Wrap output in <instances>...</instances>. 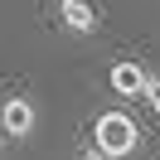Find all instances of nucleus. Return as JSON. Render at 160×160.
<instances>
[{
    "label": "nucleus",
    "instance_id": "1",
    "mask_svg": "<svg viewBox=\"0 0 160 160\" xmlns=\"http://www.w3.org/2000/svg\"><path fill=\"white\" fill-rule=\"evenodd\" d=\"M92 146H97L102 155L121 160V155H131V150L141 146V131H136V121H131L126 112H102V117L92 121Z\"/></svg>",
    "mask_w": 160,
    "mask_h": 160
},
{
    "label": "nucleus",
    "instance_id": "2",
    "mask_svg": "<svg viewBox=\"0 0 160 160\" xmlns=\"http://www.w3.org/2000/svg\"><path fill=\"white\" fill-rule=\"evenodd\" d=\"M34 126H39V112H34L29 97H5L0 102V131L5 136L24 141V136H34Z\"/></svg>",
    "mask_w": 160,
    "mask_h": 160
},
{
    "label": "nucleus",
    "instance_id": "3",
    "mask_svg": "<svg viewBox=\"0 0 160 160\" xmlns=\"http://www.w3.org/2000/svg\"><path fill=\"white\" fill-rule=\"evenodd\" d=\"M146 78H150V73L141 68L136 58H117V63H112V73H107V82H112L117 97H141V92H146Z\"/></svg>",
    "mask_w": 160,
    "mask_h": 160
},
{
    "label": "nucleus",
    "instance_id": "4",
    "mask_svg": "<svg viewBox=\"0 0 160 160\" xmlns=\"http://www.w3.org/2000/svg\"><path fill=\"white\" fill-rule=\"evenodd\" d=\"M58 24H63L68 34H92V29H97L92 0H58Z\"/></svg>",
    "mask_w": 160,
    "mask_h": 160
},
{
    "label": "nucleus",
    "instance_id": "5",
    "mask_svg": "<svg viewBox=\"0 0 160 160\" xmlns=\"http://www.w3.org/2000/svg\"><path fill=\"white\" fill-rule=\"evenodd\" d=\"M141 97H146V102H150V112L160 117V78H146V92H141Z\"/></svg>",
    "mask_w": 160,
    "mask_h": 160
},
{
    "label": "nucleus",
    "instance_id": "6",
    "mask_svg": "<svg viewBox=\"0 0 160 160\" xmlns=\"http://www.w3.org/2000/svg\"><path fill=\"white\" fill-rule=\"evenodd\" d=\"M82 160H112V155H102V150L92 146V150H82Z\"/></svg>",
    "mask_w": 160,
    "mask_h": 160
}]
</instances>
